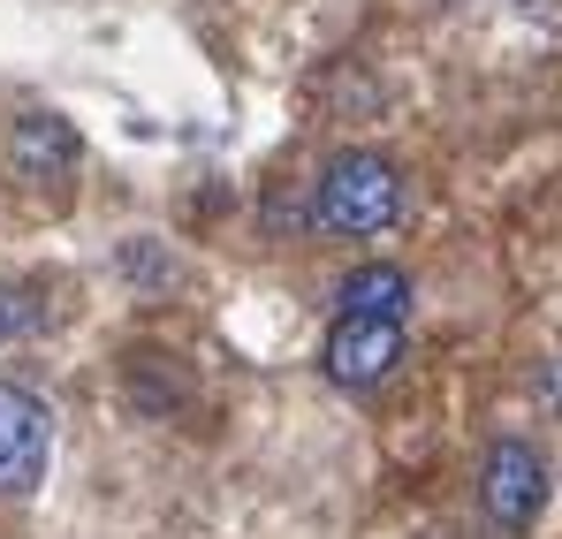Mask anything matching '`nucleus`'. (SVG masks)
I'll return each instance as SVG.
<instances>
[{"mask_svg": "<svg viewBox=\"0 0 562 539\" xmlns=\"http://www.w3.org/2000/svg\"><path fill=\"white\" fill-rule=\"evenodd\" d=\"M312 221L335 228V236H380V228H395L403 221V176H395V160H380L366 145L335 153L319 168V182H312Z\"/></svg>", "mask_w": 562, "mask_h": 539, "instance_id": "f257e3e1", "label": "nucleus"}, {"mask_svg": "<svg viewBox=\"0 0 562 539\" xmlns=\"http://www.w3.org/2000/svg\"><path fill=\"white\" fill-rule=\"evenodd\" d=\"M479 509H486V525L502 539H525L540 525V509H548V456L532 449V441H494V449L479 456Z\"/></svg>", "mask_w": 562, "mask_h": 539, "instance_id": "f03ea898", "label": "nucleus"}, {"mask_svg": "<svg viewBox=\"0 0 562 539\" xmlns=\"http://www.w3.org/2000/svg\"><path fill=\"white\" fill-rule=\"evenodd\" d=\"M46 463H54V411H46V395L23 388V380H0V494H15V502L38 494Z\"/></svg>", "mask_w": 562, "mask_h": 539, "instance_id": "7ed1b4c3", "label": "nucleus"}, {"mask_svg": "<svg viewBox=\"0 0 562 539\" xmlns=\"http://www.w3.org/2000/svg\"><path fill=\"white\" fill-rule=\"evenodd\" d=\"M403 364V319H366V312H335L327 343H319V372L350 395L380 388Z\"/></svg>", "mask_w": 562, "mask_h": 539, "instance_id": "20e7f679", "label": "nucleus"}, {"mask_svg": "<svg viewBox=\"0 0 562 539\" xmlns=\"http://www.w3.org/2000/svg\"><path fill=\"white\" fill-rule=\"evenodd\" d=\"M77 160H85L77 122H61V114H46V106L8 122V176L23 182V190H61V182L77 176Z\"/></svg>", "mask_w": 562, "mask_h": 539, "instance_id": "39448f33", "label": "nucleus"}, {"mask_svg": "<svg viewBox=\"0 0 562 539\" xmlns=\"http://www.w3.org/2000/svg\"><path fill=\"white\" fill-rule=\"evenodd\" d=\"M335 312L403 319V312H411V273L387 267V259H366V267H350V273H342V289H335Z\"/></svg>", "mask_w": 562, "mask_h": 539, "instance_id": "423d86ee", "label": "nucleus"}, {"mask_svg": "<svg viewBox=\"0 0 562 539\" xmlns=\"http://www.w3.org/2000/svg\"><path fill=\"white\" fill-rule=\"evenodd\" d=\"M122 388H130V403L153 411V418H176V411H183V372H176V358H160V350H137L130 372H122Z\"/></svg>", "mask_w": 562, "mask_h": 539, "instance_id": "0eeeda50", "label": "nucleus"}, {"mask_svg": "<svg viewBox=\"0 0 562 539\" xmlns=\"http://www.w3.org/2000/svg\"><path fill=\"white\" fill-rule=\"evenodd\" d=\"M114 273H122V281H137V289H168V281H176L168 251H160V236H130V244L114 251Z\"/></svg>", "mask_w": 562, "mask_h": 539, "instance_id": "6e6552de", "label": "nucleus"}, {"mask_svg": "<svg viewBox=\"0 0 562 539\" xmlns=\"http://www.w3.org/2000/svg\"><path fill=\"white\" fill-rule=\"evenodd\" d=\"M38 319H46V304H38V281H0V343L31 335Z\"/></svg>", "mask_w": 562, "mask_h": 539, "instance_id": "1a4fd4ad", "label": "nucleus"}, {"mask_svg": "<svg viewBox=\"0 0 562 539\" xmlns=\"http://www.w3.org/2000/svg\"><path fill=\"white\" fill-rule=\"evenodd\" d=\"M540 403L562 411V364H540Z\"/></svg>", "mask_w": 562, "mask_h": 539, "instance_id": "9d476101", "label": "nucleus"}]
</instances>
